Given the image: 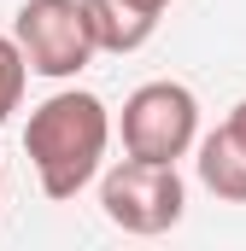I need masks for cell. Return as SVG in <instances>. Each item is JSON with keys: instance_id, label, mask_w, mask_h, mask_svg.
Instances as JSON below:
<instances>
[{"instance_id": "cell-10", "label": "cell", "mask_w": 246, "mask_h": 251, "mask_svg": "<svg viewBox=\"0 0 246 251\" xmlns=\"http://www.w3.org/2000/svg\"><path fill=\"white\" fill-rule=\"evenodd\" d=\"M147 6H158V12H164V6H170V0H147Z\"/></svg>"}, {"instance_id": "cell-8", "label": "cell", "mask_w": 246, "mask_h": 251, "mask_svg": "<svg viewBox=\"0 0 246 251\" xmlns=\"http://www.w3.org/2000/svg\"><path fill=\"white\" fill-rule=\"evenodd\" d=\"M229 128H235V134H241V140H246V100H241V105H235V111H229Z\"/></svg>"}, {"instance_id": "cell-6", "label": "cell", "mask_w": 246, "mask_h": 251, "mask_svg": "<svg viewBox=\"0 0 246 251\" xmlns=\"http://www.w3.org/2000/svg\"><path fill=\"white\" fill-rule=\"evenodd\" d=\"M199 181L217 193L223 204H246V140L235 128H211V134H199Z\"/></svg>"}, {"instance_id": "cell-2", "label": "cell", "mask_w": 246, "mask_h": 251, "mask_svg": "<svg viewBox=\"0 0 246 251\" xmlns=\"http://www.w3.org/2000/svg\"><path fill=\"white\" fill-rule=\"evenodd\" d=\"M100 210H106L112 228L153 240V234H170L182 222L187 181L176 176V164H153V158H129L123 152V164H112L106 181H100Z\"/></svg>"}, {"instance_id": "cell-3", "label": "cell", "mask_w": 246, "mask_h": 251, "mask_svg": "<svg viewBox=\"0 0 246 251\" xmlns=\"http://www.w3.org/2000/svg\"><path fill=\"white\" fill-rule=\"evenodd\" d=\"M123 152L129 158H153V164H176L199 146V100L187 82H141L123 100Z\"/></svg>"}, {"instance_id": "cell-7", "label": "cell", "mask_w": 246, "mask_h": 251, "mask_svg": "<svg viewBox=\"0 0 246 251\" xmlns=\"http://www.w3.org/2000/svg\"><path fill=\"white\" fill-rule=\"evenodd\" d=\"M24 82H30V59H24L18 35H0V123L24 105Z\"/></svg>"}, {"instance_id": "cell-5", "label": "cell", "mask_w": 246, "mask_h": 251, "mask_svg": "<svg viewBox=\"0 0 246 251\" xmlns=\"http://www.w3.org/2000/svg\"><path fill=\"white\" fill-rule=\"evenodd\" d=\"M88 6V24H94V41H100V53H141L147 41H153V29H158V6H147V0H82Z\"/></svg>"}, {"instance_id": "cell-4", "label": "cell", "mask_w": 246, "mask_h": 251, "mask_svg": "<svg viewBox=\"0 0 246 251\" xmlns=\"http://www.w3.org/2000/svg\"><path fill=\"white\" fill-rule=\"evenodd\" d=\"M12 35H18L30 70L47 76V82L82 76V70L94 64V53H100L82 0H24L18 18H12Z\"/></svg>"}, {"instance_id": "cell-9", "label": "cell", "mask_w": 246, "mask_h": 251, "mask_svg": "<svg viewBox=\"0 0 246 251\" xmlns=\"http://www.w3.org/2000/svg\"><path fill=\"white\" fill-rule=\"evenodd\" d=\"M0 204H6V170H0Z\"/></svg>"}, {"instance_id": "cell-1", "label": "cell", "mask_w": 246, "mask_h": 251, "mask_svg": "<svg viewBox=\"0 0 246 251\" xmlns=\"http://www.w3.org/2000/svg\"><path fill=\"white\" fill-rule=\"evenodd\" d=\"M106 146H112V111L100 94L88 88H59L47 94L30 123H24V152H30V170L47 199H76L100 176L106 164Z\"/></svg>"}]
</instances>
